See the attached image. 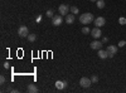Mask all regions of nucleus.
Masks as SVG:
<instances>
[{"label":"nucleus","instance_id":"f3484780","mask_svg":"<svg viewBox=\"0 0 126 93\" xmlns=\"http://www.w3.org/2000/svg\"><path fill=\"white\" fill-rule=\"evenodd\" d=\"M82 33H83V34H88V33H91V29H90L88 27H83Z\"/></svg>","mask_w":126,"mask_h":93},{"label":"nucleus","instance_id":"f257e3e1","mask_svg":"<svg viewBox=\"0 0 126 93\" xmlns=\"http://www.w3.org/2000/svg\"><path fill=\"white\" fill-rule=\"evenodd\" d=\"M93 20H94V16H93V14H91V13H85V14H82V15L79 16V23H81V24H85V25L91 24Z\"/></svg>","mask_w":126,"mask_h":93},{"label":"nucleus","instance_id":"20e7f679","mask_svg":"<svg viewBox=\"0 0 126 93\" xmlns=\"http://www.w3.org/2000/svg\"><path fill=\"white\" fill-rule=\"evenodd\" d=\"M63 23V15H54L52 18V24L54 27H59Z\"/></svg>","mask_w":126,"mask_h":93},{"label":"nucleus","instance_id":"423d86ee","mask_svg":"<svg viewBox=\"0 0 126 93\" xmlns=\"http://www.w3.org/2000/svg\"><path fill=\"white\" fill-rule=\"evenodd\" d=\"M93 22H94V27L101 28V27H103V25H105V23H106V20H105V18H103V16H98V18L94 19Z\"/></svg>","mask_w":126,"mask_h":93},{"label":"nucleus","instance_id":"7ed1b4c3","mask_svg":"<svg viewBox=\"0 0 126 93\" xmlns=\"http://www.w3.org/2000/svg\"><path fill=\"white\" fill-rule=\"evenodd\" d=\"M91 83H92V80L90 78H87V77H82L79 79V86L83 87V88H88L91 86Z\"/></svg>","mask_w":126,"mask_h":93},{"label":"nucleus","instance_id":"2eb2a0df","mask_svg":"<svg viewBox=\"0 0 126 93\" xmlns=\"http://www.w3.org/2000/svg\"><path fill=\"white\" fill-rule=\"evenodd\" d=\"M27 38H28V40H29L30 43H33L34 40H35V38H37V37H35V34H29Z\"/></svg>","mask_w":126,"mask_h":93},{"label":"nucleus","instance_id":"39448f33","mask_svg":"<svg viewBox=\"0 0 126 93\" xmlns=\"http://www.w3.org/2000/svg\"><path fill=\"white\" fill-rule=\"evenodd\" d=\"M69 10H71V8H69L67 4H61L59 8H58V12H59L61 15H67Z\"/></svg>","mask_w":126,"mask_h":93},{"label":"nucleus","instance_id":"f8f14e48","mask_svg":"<svg viewBox=\"0 0 126 93\" xmlns=\"http://www.w3.org/2000/svg\"><path fill=\"white\" fill-rule=\"evenodd\" d=\"M73 22H75V14H67L66 15V23L73 24Z\"/></svg>","mask_w":126,"mask_h":93},{"label":"nucleus","instance_id":"6ab92c4d","mask_svg":"<svg viewBox=\"0 0 126 93\" xmlns=\"http://www.w3.org/2000/svg\"><path fill=\"white\" fill-rule=\"evenodd\" d=\"M119 24L126 25V19H125V18H120V19H119Z\"/></svg>","mask_w":126,"mask_h":93},{"label":"nucleus","instance_id":"ddd939ff","mask_svg":"<svg viewBox=\"0 0 126 93\" xmlns=\"http://www.w3.org/2000/svg\"><path fill=\"white\" fill-rule=\"evenodd\" d=\"M98 57H100L101 59H106V58L109 57L107 50H102V49H100V50H98Z\"/></svg>","mask_w":126,"mask_h":93},{"label":"nucleus","instance_id":"dca6fc26","mask_svg":"<svg viewBox=\"0 0 126 93\" xmlns=\"http://www.w3.org/2000/svg\"><path fill=\"white\" fill-rule=\"evenodd\" d=\"M71 12H72V14H78L79 13V9L77 6H71Z\"/></svg>","mask_w":126,"mask_h":93},{"label":"nucleus","instance_id":"4468645a","mask_svg":"<svg viewBox=\"0 0 126 93\" xmlns=\"http://www.w3.org/2000/svg\"><path fill=\"white\" fill-rule=\"evenodd\" d=\"M96 5H97L98 9H103V8H105V1H103V0H97Z\"/></svg>","mask_w":126,"mask_h":93},{"label":"nucleus","instance_id":"a211bd4d","mask_svg":"<svg viewBox=\"0 0 126 93\" xmlns=\"http://www.w3.org/2000/svg\"><path fill=\"white\" fill-rule=\"evenodd\" d=\"M47 16H48V18H53V16H54V15H53V10H52V9L47 10Z\"/></svg>","mask_w":126,"mask_h":93},{"label":"nucleus","instance_id":"0eeeda50","mask_svg":"<svg viewBox=\"0 0 126 93\" xmlns=\"http://www.w3.org/2000/svg\"><path fill=\"white\" fill-rule=\"evenodd\" d=\"M106 50H107V53H109V58H112L115 54L117 53V47L116 45H109V48Z\"/></svg>","mask_w":126,"mask_h":93},{"label":"nucleus","instance_id":"393cba45","mask_svg":"<svg viewBox=\"0 0 126 93\" xmlns=\"http://www.w3.org/2000/svg\"><path fill=\"white\" fill-rule=\"evenodd\" d=\"M4 67L5 68H9V63H8V62H6V63H4Z\"/></svg>","mask_w":126,"mask_h":93},{"label":"nucleus","instance_id":"1a4fd4ad","mask_svg":"<svg viewBox=\"0 0 126 93\" xmlns=\"http://www.w3.org/2000/svg\"><path fill=\"white\" fill-rule=\"evenodd\" d=\"M67 86H68V83H67L66 80H57V82H56V88L59 89V91L64 89Z\"/></svg>","mask_w":126,"mask_h":93},{"label":"nucleus","instance_id":"6e6552de","mask_svg":"<svg viewBox=\"0 0 126 93\" xmlns=\"http://www.w3.org/2000/svg\"><path fill=\"white\" fill-rule=\"evenodd\" d=\"M91 34H92V37L94 38V39H98L101 35H102V32H101V29L100 28H94V29H92L91 30Z\"/></svg>","mask_w":126,"mask_h":93},{"label":"nucleus","instance_id":"9d476101","mask_svg":"<svg viewBox=\"0 0 126 93\" xmlns=\"http://www.w3.org/2000/svg\"><path fill=\"white\" fill-rule=\"evenodd\" d=\"M90 47H91L92 49H96V50H100V49L102 48V43L100 42V40H94V42H92V43L90 44Z\"/></svg>","mask_w":126,"mask_h":93},{"label":"nucleus","instance_id":"b1692460","mask_svg":"<svg viewBox=\"0 0 126 93\" xmlns=\"http://www.w3.org/2000/svg\"><path fill=\"white\" fill-rule=\"evenodd\" d=\"M109 42V38H103L102 39V43H107Z\"/></svg>","mask_w":126,"mask_h":93},{"label":"nucleus","instance_id":"f03ea898","mask_svg":"<svg viewBox=\"0 0 126 93\" xmlns=\"http://www.w3.org/2000/svg\"><path fill=\"white\" fill-rule=\"evenodd\" d=\"M18 35L20 37V38H25V37H28L29 35V30H28V27H25V25H22L19 29H18Z\"/></svg>","mask_w":126,"mask_h":93},{"label":"nucleus","instance_id":"5701e85b","mask_svg":"<svg viewBox=\"0 0 126 93\" xmlns=\"http://www.w3.org/2000/svg\"><path fill=\"white\" fill-rule=\"evenodd\" d=\"M126 44V42H124V40H121V42H119V47H124Z\"/></svg>","mask_w":126,"mask_h":93},{"label":"nucleus","instance_id":"412c9836","mask_svg":"<svg viewBox=\"0 0 126 93\" xmlns=\"http://www.w3.org/2000/svg\"><path fill=\"white\" fill-rule=\"evenodd\" d=\"M5 80H6V79H5V77H4V76L0 77V83H1V84H4V83H5Z\"/></svg>","mask_w":126,"mask_h":93},{"label":"nucleus","instance_id":"4be33fe9","mask_svg":"<svg viewBox=\"0 0 126 93\" xmlns=\"http://www.w3.org/2000/svg\"><path fill=\"white\" fill-rule=\"evenodd\" d=\"M40 20H42V15H38V16L35 18V22H37V23H39Z\"/></svg>","mask_w":126,"mask_h":93},{"label":"nucleus","instance_id":"9b49d317","mask_svg":"<svg viewBox=\"0 0 126 93\" xmlns=\"http://www.w3.org/2000/svg\"><path fill=\"white\" fill-rule=\"evenodd\" d=\"M27 91L29 92V93H38V87L35 86V84H28V87H27Z\"/></svg>","mask_w":126,"mask_h":93},{"label":"nucleus","instance_id":"a878e982","mask_svg":"<svg viewBox=\"0 0 126 93\" xmlns=\"http://www.w3.org/2000/svg\"><path fill=\"white\" fill-rule=\"evenodd\" d=\"M91 1H97V0H91Z\"/></svg>","mask_w":126,"mask_h":93},{"label":"nucleus","instance_id":"aec40b11","mask_svg":"<svg viewBox=\"0 0 126 93\" xmlns=\"http://www.w3.org/2000/svg\"><path fill=\"white\" fill-rule=\"evenodd\" d=\"M91 80H92V83H96V82H98V77H97V76H93V77L91 78Z\"/></svg>","mask_w":126,"mask_h":93}]
</instances>
